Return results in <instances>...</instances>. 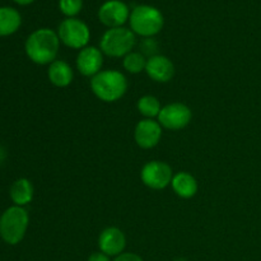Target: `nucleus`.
<instances>
[{
	"instance_id": "nucleus-1",
	"label": "nucleus",
	"mask_w": 261,
	"mask_h": 261,
	"mask_svg": "<svg viewBox=\"0 0 261 261\" xmlns=\"http://www.w3.org/2000/svg\"><path fill=\"white\" fill-rule=\"evenodd\" d=\"M60 48L58 32L50 28H40L28 36L24 50L30 60L38 65H46L56 60Z\"/></svg>"
},
{
	"instance_id": "nucleus-2",
	"label": "nucleus",
	"mask_w": 261,
	"mask_h": 261,
	"mask_svg": "<svg viewBox=\"0 0 261 261\" xmlns=\"http://www.w3.org/2000/svg\"><path fill=\"white\" fill-rule=\"evenodd\" d=\"M94 96L103 102H116L127 91V81L119 70H101L91 79Z\"/></svg>"
},
{
	"instance_id": "nucleus-3",
	"label": "nucleus",
	"mask_w": 261,
	"mask_h": 261,
	"mask_svg": "<svg viewBox=\"0 0 261 261\" xmlns=\"http://www.w3.org/2000/svg\"><path fill=\"white\" fill-rule=\"evenodd\" d=\"M30 217L23 206H10L0 217V237L8 245H18L25 236Z\"/></svg>"
},
{
	"instance_id": "nucleus-4",
	"label": "nucleus",
	"mask_w": 261,
	"mask_h": 261,
	"mask_svg": "<svg viewBox=\"0 0 261 261\" xmlns=\"http://www.w3.org/2000/svg\"><path fill=\"white\" fill-rule=\"evenodd\" d=\"M130 30L144 38L153 37L162 31L165 19L157 8L150 5H138L130 13Z\"/></svg>"
},
{
	"instance_id": "nucleus-5",
	"label": "nucleus",
	"mask_w": 261,
	"mask_h": 261,
	"mask_svg": "<svg viewBox=\"0 0 261 261\" xmlns=\"http://www.w3.org/2000/svg\"><path fill=\"white\" fill-rule=\"evenodd\" d=\"M137 43L135 33L125 27L109 28L102 35L99 48L110 58H125Z\"/></svg>"
},
{
	"instance_id": "nucleus-6",
	"label": "nucleus",
	"mask_w": 261,
	"mask_h": 261,
	"mask_svg": "<svg viewBox=\"0 0 261 261\" xmlns=\"http://www.w3.org/2000/svg\"><path fill=\"white\" fill-rule=\"evenodd\" d=\"M58 36L60 42L75 50L87 47L91 40V31L83 20L78 18H66L59 24Z\"/></svg>"
},
{
	"instance_id": "nucleus-7",
	"label": "nucleus",
	"mask_w": 261,
	"mask_h": 261,
	"mask_svg": "<svg viewBox=\"0 0 261 261\" xmlns=\"http://www.w3.org/2000/svg\"><path fill=\"white\" fill-rule=\"evenodd\" d=\"M172 168L162 161H150L145 163L140 172L142 182L152 190H163L172 182Z\"/></svg>"
},
{
	"instance_id": "nucleus-8",
	"label": "nucleus",
	"mask_w": 261,
	"mask_h": 261,
	"mask_svg": "<svg viewBox=\"0 0 261 261\" xmlns=\"http://www.w3.org/2000/svg\"><path fill=\"white\" fill-rule=\"evenodd\" d=\"M191 117H193V112L190 107L180 102H175V103L163 106L157 119L161 126L165 129L181 130L185 129L190 124Z\"/></svg>"
},
{
	"instance_id": "nucleus-9",
	"label": "nucleus",
	"mask_w": 261,
	"mask_h": 261,
	"mask_svg": "<svg viewBox=\"0 0 261 261\" xmlns=\"http://www.w3.org/2000/svg\"><path fill=\"white\" fill-rule=\"evenodd\" d=\"M129 18V8L121 0H107L98 10V19L109 28L122 27Z\"/></svg>"
},
{
	"instance_id": "nucleus-10",
	"label": "nucleus",
	"mask_w": 261,
	"mask_h": 261,
	"mask_svg": "<svg viewBox=\"0 0 261 261\" xmlns=\"http://www.w3.org/2000/svg\"><path fill=\"white\" fill-rule=\"evenodd\" d=\"M162 138V126L153 119H143L137 124L134 130L135 143L143 149H152Z\"/></svg>"
},
{
	"instance_id": "nucleus-11",
	"label": "nucleus",
	"mask_w": 261,
	"mask_h": 261,
	"mask_svg": "<svg viewBox=\"0 0 261 261\" xmlns=\"http://www.w3.org/2000/svg\"><path fill=\"white\" fill-rule=\"evenodd\" d=\"M75 63L79 73L83 74L84 76L93 78L96 74L101 71L102 65H103V53L98 47L87 46L79 51Z\"/></svg>"
},
{
	"instance_id": "nucleus-12",
	"label": "nucleus",
	"mask_w": 261,
	"mask_h": 261,
	"mask_svg": "<svg viewBox=\"0 0 261 261\" xmlns=\"http://www.w3.org/2000/svg\"><path fill=\"white\" fill-rule=\"evenodd\" d=\"M98 247L99 251L109 255L110 257H116L124 252L126 247V237L117 227H107L99 234Z\"/></svg>"
},
{
	"instance_id": "nucleus-13",
	"label": "nucleus",
	"mask_w": 261,
	"mask_h": 261,
	"mask_svg": "<svg viewBox=\"0 0 261 261\" xmlns=\"http://www.w3.org/2000/svg\"><path fill=\"white\" fill-rule=\"evenodd\" d=\"M145 71L152 81L157 83H167L175 75V65L167 56L154 55L147 59Z\"/></svg>"
},
{
	"instance_id": "nucleus-14",
	"label": "nucleus",
	"mask_w": 261,
	"mask_h": 261,
	"mask_svg": "<svg viewBox=\"0 0 261 261\" xmlns=\"http://www.w3.org/2000/svg\"><path fill=\"white\" fill-rule=\"evenodd\" d=\"M48 81L59 88H65L73 82V69L66 61L55 60L50 64L47 70Z\"/></svg>"
},
{
	"instance_id": "nucleus-15",
	"label": "nucleus",
	"mask_w": 261,
	"mask_h": 261,
	"mask_svg": "<svg viewBox=\"0 0 261 261\" xmlns=\"http://www.w3.org/2000/svg\"><path fill=\"white\" fill-rule=\"evenodd\" d=\"M171 185L176 195L182 199H191L198 193V181L188 172L175 173Z\"/></svg>"
},
{
	"instance_id": "nucleus-16",
	"label": "nucleus",
	"mask_w": 261,
	"mask_h": 261,
	"mask_svg": "<svg viewBox=\"0 0 261 261\" xmlns=\"http://www.w3.org/2000/svg\"><path fill=\"white\" fill-rule=\"evenodd\" d=\"M33 185L27 178H18L10 186V199L18 206L30 204L33 199Z\"/></svg>"
},
{
	"instance_id": "nucleus-17",
	"label": "nucleus",
	"mask_w": 261,
	"mask_h": 261,
	"mask_svg": "<svg viewBox=\"0 0 261 261\" xmlns=\"http://www.w3.org/2000/svg\"><path fill=\"white\" fill-rule=\"evenodd\" d=\"M22 24L19 12L12 7L0 8V36H10L17 32Z\"/></svg>"
},
{
	"instance_id": "nucleus-18",
	"label": "nucleus",
	"mask_w": 261,
	"mask_h": 261,
	"mask_svg": "<svg viewBox=\"0 0 261 261\" xmlns=\"http://www.w3.org/2000/svg\"><path fill=\"white\" fill-rule=\"evenodd\" d=\"M137 109L139 114L145 119H153V117H158L162 107H161V102L157 97L148 94V96H143L138 99Z\"/></svg>"
},
{
	"instance_id": "nucleus-19",
	"label": "nucleus",
	"mask_w": 261,
	"mask_h": 261,
	"mask_svg": "<svg viewBox=\"0 0 261 261\" xmlns=\"http://www.w3.org/2000/svg\"><path fill=\"white\" fill-rule=\"evenodd\" d=\"M125 70L132 74H139L143 70H145L147 66V59L142 53H130L122 60Z\"/></svg>"
},
{
	"instance_id": "nucleus-20",
	"label": "nucleus",
	"mask_w": 261,
	"mask_h": 261,
	"mask_svg": "<svg viewBox=\"0 0 261 261\" xmlns=\"http://www.w3.org/2000/svg\"><path fill=\"white\" fill-rule=\"evenodd\" d=\"M59 8L68 18H75L83 8V0H59Z\"/></svg>"
},
{
	"instance_id": "nucleus-21",
	"label": "nucleus",
	"mask_w": 261,
	"mask_h": 261,
	"mask_svg": "<svg viewBox=\"0 0 261 261\" xmlns=\"http://www.w3.org/2000/svg\"><path fill=\"white\" fill-rule=\"evenodd\" d=\"M140 50H142V54L144 56L149 55V58H152V56L157 55L158 45L155 42V40H153L152 37L144 38L143 42L140 43Z\"/></svg>"
},
{
	"instance_id": "nucleus-22",
	"label": "nucleus",
	"mask_w": 261,
	"mask_h": 261,
	"mask_svg": "<svg viewBox=\"0 0 261 261\" xmlns=\"http://www.w3.org/2000/svg\"><path fill=\"white\" fill-rule=\"evenodd\" d=\"M112 261H144L139 255L134 254V252H122L119 256L115 257Z\"/></svg>"
},
{
	"instance_id": "nucleus-23",
	"label": "nucleus",
	"mask_w": 261,
	"mask_h": 261,
	"mask_svg": "<svg viewBox=\"0 0 261 261\" xmlns=\"http://www.w3.org/2000/svg\"><path fill=\"white\" fill-rule=\"evenodd\" d=\"M87 261H111V257H110L109 255L103 254V252L97 251V252H93V254L89 255L88 260Z\"/></svg>"
},
{
	"instance_id": "nucleus-24",
	"label": "nucleus",
	"mask_w": 261,
	"mask_h": 261,
	"mask_svg": "<svg viewBox=\"0 0 261 261\" xmlns=\"http://www.w3.org/2000/svg\"><path fill=\"white\" fill-rule=\"evenodd\" d=\"M14 2L19 5H28V4H32L35 0H14Z\"/></svg>"
}]
</instances>
